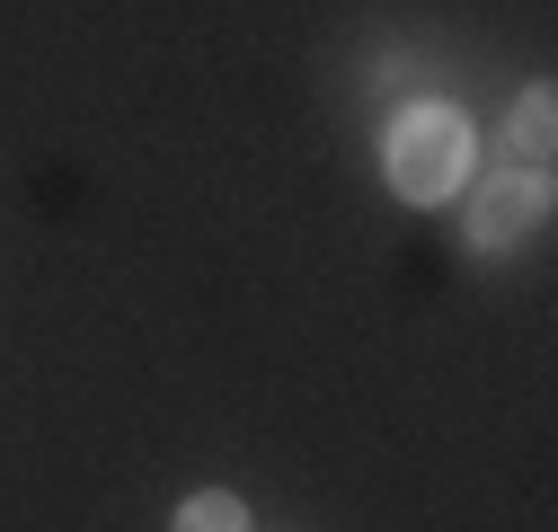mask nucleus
Wrapping results in <instances>:
<instances>
[{
    "mask_svg": "<svg viewBox=\"0 0 558 532\" xmlns=\"http://www.w3.org/2000/svg\"><path fill=\"white\" fill-rule=\"evenodd\" d=\"M549 116H558V98H549V89H523V107H514V143H523V160H549Z\"/></svg>",
    "mask_w": 558,
    "mask_h": 532,
    "instance_id": "20e7f679",
    "label": "nucleus"
},
{
    "mask_svg": "<svg viewBox=\"0 0 558 532\" xmlns=\"http://www.w3.org/2000/svg\"><path fill=\"white\" fill-rule=\"evenodd\" d=\"M470 178V124L461 107L426 98V107H408L390 124V186L408 195V205H435V195H452Z\"/></svg>",
    "mask_w": 558,
    "mask_h": 532,
    "instance_id": "f257e3e1",
    "label": "nucleus"
},
{
    "mask_svg": "<svg viewBox=\"0 0 558 532\" xmlns=\"http://www.w3.org/2000/svg\"><path fill=\"white\" fill-rule=\"evenodd\" d=\"M178 532H248V506L231 488H204V497L178 506Z\"/></svg>",
    "mask_w": 558,
    "mask_h": 532,
    "instance_id": "7ed1b4c3",
    "label": "nucleus"
},
{
    "mask_svg": "<svg viewBox=\"0 0 558 532\" xmlns=\"http://www.w3.org/2000/svg\"><path fill=\"white\" fill-rule=\"evenodd\" d=\"M541 205H549L541 178H497V186L470 205V240H478V249H514V240L541 222Z\"/></svg>",
    "mask_w": 558,
    "mask_h": 532,
    "instance_id": "f03ea898",
    "label": "nucleus"
}]
</instances>
